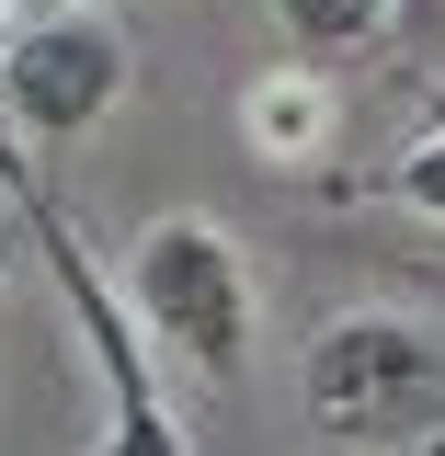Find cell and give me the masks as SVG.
<instances>
[{
    "label": "cell",
    "mask_w": 445,
    "mask_h": 456,
    "mask_svg": "<svg viewBox=\"0 0 445 456\" xmlns=\"http://www.w3.org/2000/svg\"><path fill=\"white\" fill-rule=\"evenodd\" d=\"M423 126H434V137H445V80H434V92H423Z\"/></svg>",
    "instance_id": "8"
},
{
    "label": "cell",
    "mask_w": 445,
    "mask_h": 456,
    "mask_svg": "<svg viewBox=\"0 0 445 456\" xmlns=\"http://www.w3.org/2000/svg\"><path fill=\"white\" fill-rule=\"evenodd\" d=\"M137 80V46L114 12H46L0 46V114L23 137H92Z\"/></svg>",
    "instance_id": "4"
},
{
    "label": "cell",
    "mask_w": 445,
    "mask_h": 456,
    "mask_svg": "<svg viewBox=\"0 0 445 456\" xmlns=\"http://www.w3.org/2000/svg\"><path fill=\"white\" fill-rule=\"evenodd\" d=\"M434 274H445V263H434Z\"/></svg>",
    "instance_id": "12"
},
{
    "label": "cell",
    "mask_w": 445,
    "mask_h": 456,
    "mask_svg": "<svg viewBox=\"0 0 445 456\" xmlns=\"http://www.w3.org/2000/svg\"><path fill=\"white\" fill-rule=\"evenodd\" d=\"M46 12H103V0H46Z\"/></svg>",
    "instance_id": "10"
},
{
    "label": "cell",
    "mask_w": 445,
    "mask_h": 456,
    "mask_svg": "<svg viewBox=\"0 0 445 456\" xmlns=\"http://www.w3.org/2000/svg\"><path fill=\"white\" fill-rule=\"evenodd\" d=\"M434 456H445V445H434Z\"/></svg>",
    "instance_id": "13"
},
{
    "label": "cell",
    "mask_w": 445,
    "mask_h": 456,
    "mask_svg": "<svg viewBox=\"0 0 445 456\" xmlns=\"http://www.w3.org/2000/svg\"><path fill=\"white\" fill-rule=\"evenodd\" d=\"M366 194H377V206H411V217H434V228H445V137L400 149L389 171H366Z\"/></svg>",
    "instance_id": "7"
},
{
    "label": "cell",
    "mask_w": 445,
    "mask_h": 456,
    "mask_svg": "<svg viewBox=\"0 0 445 456\" xmlns=\"http://www.w3.org/2000/svg\"><path fill=\"white\" fill-rule=\"evenodd\" d=\"M0 194H12L23 240L46 251L57 297H69V320H80V354H92V377H103V445H92V456H194V445H183V422H171V399H161V365H149V331H137L126 285L92 263V240L69 228V206H57L12 149H0Z\"/></svg>",
    "instance_id": "2"
},
{
    "label": "cell",
    "mask_w": 445,
    "mask_h": 456,
    "mask_svg": "<svg viewBox=\"0 0 445 456\" xmlns=\"http://www.w3.org/2000/svg\"><path fill=\"white\" fill-rule=\"evenodd\" d=\"M126 308L137 331L171 342L194 377H240L251 365V263L218 217H149L137 251H126Z\"/></svg>",
    "instance_id": "3"
},
{
    "label": "cell",
    "mask_w": 445,
    "mask_h": 456,
    "mask_svg": "<svg viewBox=\"0 0 445 456\" xmlns=\"http://www.w3.org/2000/svg\"><path fill=\"white\" fill-rule=\"evenodd\" d=\"M240 137H251V160L263 171H320L342 137V80L320 57H297V69H263L251 92H240Z\"/></svg>",
    "instance_id": "5"
},
{
    "label": "cell",
    "mask_w": 445,
    "mask_h": 456,
    "mask_svg": "<svg viewBox=\"0 0 445 456\" xmlns=\"http://www.w3.org/2000/svg\"><path fill=\"white\" fill-rule=\"evenodd\" d=\"M0 46H12V0H0Z\"/></svg>",
    "instance_id": "11"
},
{
    "label": "cell",
    "mask_w": 445,
    "mask_h": 456,
    "mask_svg": "<svg viewBox=\"0 0 445 456\" xmlns=\"http://www.w3.org/2000/svg\"><path fill=\"white\" fill-rule=\"evenodd\" d=\"M297 399L342 456H400L445 445V331L411 308H342L297 354Z\"/></svg>",
    "instance_id": "1"
},
{
    "label": "cell",
    "mask_w": 445,
    "mask_h": 456,
    "mask_svg": "<svg viewBox=\"0 0 445 456\" xmlns=\"http://www.w3.org/2000/svg\"><path fill=\"white\" fill-rule=\"evenodd\" d=\"M12 240H23V228H0V274H12Z\"/></svg>",
    "instance_id": "9"
},
{
    "label": "cell",
    "mask_w": 445,
    "mask_h": 456,
    "mask_svg": "<svg viewBox=\"0 0 445 456\" xmlns=\"http://www.w3.org/2000/svg\"><path fill=\"white\" fill-rule=\"evenodd\" d=\"M400 0H275V23H285V46H309V57H354L377 23H389Z\"/></svg>",
    "instance_id": "6"
}]
</instances>
